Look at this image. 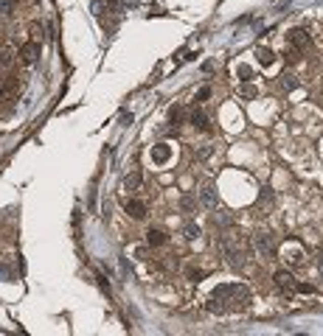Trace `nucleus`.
<instances>
[{
    "label": "nucleus",
    "mask_w": 323,
    "mask_h": 336,
    "mask_svg": "<svg viewBox=\"0 0 323 336\" xmlns=\"http://www.w3.org/2000/svg\"><path fill=\"white\" fill-rule=\"evenodd\" d=\"M286 36H290V42H293L295 51H306V48H309V34H306L304 28H293Z\"/></svg>",
    "instance_id": "obj_6"
},
{
    "label": "nucleus",
    "mask_w": 323,
    "mask_h": 336,
    "mask_svg": "<svg viewBox=\"0 0 323 336\" xmlns=\"http://www.w3.org/2000/svg\"><path fill=\"white\" fill-rule=\"evenodd\" d=\"M0 277H3V280H9V277H12V272H9V266H0Z\"/></svg>",
    "instance_id": "obj_27"
},
{
    "label": "nucleus",
    "mask_w": 323,
    "mask_h": 336,
    "mask_svg": "<svg viewBox=\"0 0 323 336\" xmlns=\"http://www.w3.org/2000/svg\"><path fill=\"white\" fill-rule=\"evenodd\" d=\"M211 154H213V149H211V146H202V149H197V157H200V160H208Z\"/></svg>",
    "instance_id": "obj_23"
},
{
    "label": "nucleus",
    "mask_w": 323,
    "mask_h": 336,
    "mask_svg": "<svg viewBox=\"0 0 323 336\" xmlns=\"http://www.w3.org/2000/svg\"><path fill=\"white\" fill-rule=\"evenodd\" d=\"M200 199L205 202V207H211V210L220 207V202H217V191H213L211 182H202V188H200Z\"/></svg>",
    "instance_id": "obj_7"
},
{
    "label": "nucleus",
    "mask_w": 323,
    "mask_h": 336,
    "mask_svg": "<svg viewBox=\"0 0 323 336\" xmlns=\"http://www.w3.org/2000/svg\"><path fill=\"white\" fill-rule=\"evenodd\" d=\"M273 283H275V288H278V291H284V294H293L295 291V277H293V272H286V269L275 272Z\"/></svg>",
    "instance_id": "obj_4"
},
{
    "label": "nucleus",
    "mask_w": 323,
    "mask_h": 336,
    "mask_svg": "<svg viewBox=\"0 0 323 336\" xmlns=\"http://www.w3.org/2000/svg\"><path fill=\"white\" fill-rule=\"evenodd\" d=\"M180 207H183L186 213H191V210L197 207V199L194 196H183V199H180Z\"/></svg>",
    "instance_id": "obj_17"
},
{
    "label": "nucleus",
    "mask_w": 323,
    "mask_h": 336,
    "mask_svg": "<svg viewBox=\"0 0 323 336\" xmlns=\"http://www.w3.org/2000/svg\"><path fill=\"white\" fill-rule=\"evenodd\" d=\"M208 96H211V87H202V90L197 93V101H205Z\"/></svg>",
    "instance_id": "obj_26"
},
{
    "label": "nucleus",
    "mask_w": 323,
    "mask_h": 336,
    "mask_svg": "<svg viewBox=\"0 0 323 336\" xmlns=\"http://www.w3.org/2000/svg\"><path fill=\"white\" fill-rule=\"evenodd\" d=\"M317 272L323 275V249H320V258H317Z\"/></svg>",
    "instance_id": "obj_28"
},
{
    "label": "nucleus",
    "mask_w": 323,
    "mask_h": 336,
    "mask_svg": "<svg viewBox=\"0 0 323 336\" xmlns=\"http://www.w3.org/2000/svg\"><path fill=\"white\" fill-rule=\"evenodd\" d=\"M138 185H140V174H129L127 180H124V188H127V191H138Z\"/></svg>",
    "instance_id": "obj_14"
},
{
    "label": "nucleus",
    "mask_w": 323,
    "mask_h": 336,
    "mask_svg": "<svg viewBox=\"0 0 323 336\" xmlns=\"http://www.w3.org/2000/svg\"><path fill=\"white\" fill-rule=\"evenodd\" d=\"M242 96L244 98H253V96H256V87H253V84H244V87H242Z\"/></svg>",
    "instance_id": "obj_24"
},
{
    "label": "nucleus",
    "mask_w": 323,
    "mask_h": 336,
    "mask_svg": "<svg viewBox=\"0 0 323 336\" xmlns=\"http://www.w3.org/2000/svg\"><path fill=\"white\" fill-rule=\"evenodd\" d=\"M166 241H169V235H166L163 230H149L147 233V244L149 246H166Z\"/></svg>",
    "instance_id": "obj_11"
},
{
    "label": "nucleus",
    "mask_w": 323,
    "mask_h": 336,
    "mask_svg": "<svg viewBox=\"0 0 323 336\" xmlns=\"http://www.w3.org/2000/svg\"><path fill=\"white\" fill-rule=\"evenodd\" d=\"M127 213L132 219H143V216H147V202H140V199H129V202H127Z\"/></svg>",
    "instance_id": "obj_10"
},
{
    "label": "nucleus",
    "mask_w": 323,
    "mask_h": 336,
    "mask_svg": "<svg viewBox=\"0 0 323 336\" xmlns=\"http://www.w3.org/2000/svg\"><path fill=\"white\" fill-rule=\"evenodd\" d=\"M183 235H186L189 241L200 238V227H197V224H186V227H183Z\"/></svg>",
    "instance_id": "obj_15"
},
{
    "label": "nucleus",
    "mask_w": 323,
    "mask_h": 336,
    "mask_svg": "<svg viewBox=\"0 0 323 336\" xmlns=\"http://www.w3.org/2000/svg\"><path fill=\"white\" fill-rule=\"evenodd\" d=\"M222 255L228 258V264H231L233 269H242V266L247 264V246H244L242 238H236V235H225V238H222Z\"/></svg>",
    "instance_id": "obj_2"
},
{
    "label": "nucleus",
    "mask_w": 323,
    "mask_h": 336,
    "mask_svg": "<svg viewBox=\"0 0 323 336\" xmlns=\"http://www.w3.org/2000/svg\"><path fill=\"white\" fill-rule=\"evenodd\" d=\"M253 249H256L264 261H273V258H275V252H278L275 235H273V233H267V230H256V233H253Z\"/></svg>",
    "instance_id": "obj_3"
},
{
    "label": "nucleus",
    "mask_w": 323,
    "mask_h": 336,
    "mask_svg": "<svg viewBox=\"0 0 323 336\" xmlns=\"http://www.w3.org/2000/svg\"><path fill=\"white\" fill-rule=\"evenodd\" d=\"M281 84H284L286 90H295V87H298V81H295L293 76H281Z\"/></svg>",
    "instance_id": "obj_22"
},
{
    "label": "nucleus",
    "mask_w": 323,
    "mask_h": 336,
    "mask_svg": "<svg viewBox=\"0 0 323 336\" xmlns=\"http://www.w3.org/2000/svg\"><path fill=\"white\" fill-rule=\"evenodd\" d=\"M256 59H259V65L267 67V65H273V62H275V54L270 48H264V45H259V48H256Z\"/></svg>",
    "instance_id": "obj_12"
},
{
    "label": "nucleus",
    "mask_w": 323,
    "mask_h": 336,
    "mask_svg": "<svg viewBox=\"0 0 323 336\" xmlns=\"http://www.w3.org/2000/svg\"><path fill=\"white\" fill-rule=\"evenodd\" d=\"M169 118H171V123H183V120H186V109L183 107H171L169 109Z\"/></svg>",
    "instance_id": "obj_13"
},
{
    "label": "nucleus",
    "mask_w": 323,
    "mask_h": 336,
    "mask_svg": "<svg viewBox=\"0 0 323 336\" xmlns=\"http://www.w3.org/2000/svg\"><path fill=\"white\" fill-rule=\"evenodd\" d=\"M236 76L242 78V81H247V78H253V70H250L247 65H239V67H236Z\"/></svg>",
    "instance_id": "obj_20"
},
{
    "label": "nucleus",
    "mask_w": 323,
    "mask_h": 336,
    "mask_svg": "<svg viewBox=\"0 0 323 336\" xmlns=\"http://www.w3.org/2000/svg\"><path fill=\"white\" fill-rule=\"evenodd\" d=\"M14 65V54L12 51H0V67H12Z\"/></svg>",
    "instance_id": "obj_16"
},
{
    "label": "nucleus",
    "mask_w": 323,
    "mask_h": 336,
    "mask_svg": "<svg viewBox=\"0 0 323 336\" xmlns=\"http://www.w3.org/2000/svg\"><path fill=\"white\" fill-rule=\"evenodd\" d=\"M189 120H191V126L194 129H200V132H208V115H205V109H200V107H194L191 109V115H189Z\"/></svg>",
    "instance_id": "obj_8"
},
{
    "label": "nucleus",
    "mask_w": 323,
    "mask_h": 336,
    "mask_svg": "<svg viewBox=\"0 0 323 336\" xmlns=\"http://www.w3.org/2000/svg\"><path fill=\"white\" fill-rule=\"evenodd\" d=\"M250 306V288L242 283H222L213 288L211 300H208V311L211 314H225V311H239V308Z\"/></svg>",
    "instance_id": "obj_1"
},
{
    "label": "nucleus",
    "mask_w": 323,
    "mask_h": 336,
    "mask_svg": "<svg viewBox=\"0 0 323 336\" xmlns=\"http://www.w3.org/2000/svg\"><path fill=\"white\" fill-rule=\"evenodd\" d=\"M295 291H301V294H315V286H312V283H295Z\"/></svg>",
    "instance_id": "obj_21"
},
{
    "label": "nucleus",
    "mask_w": 323,
    "mask_h": 336,
    "mask_svg": "<svg viewBox=\"0 0 323 336\" xmlns=\"http://www.w3.org/2000/svg\"><path fill=\"white\" fill-rule=\"evenodd\" d=\"M169 157H171V146H169V143H158V146H152V162L163 165V162H169Z\"/></svg>",
    "instance_id": "obj_9"
},
{
    "label": "nucleus",
    "mask_w": 323,
    "mask_h": 336,
    "mask_svg": "<svg viewBox=\"0 0 323 336\" xmlns=\"http://www.w3.org/2000/svg\"><path fill=\"white\" fill-rule=\"evenodd\" d=\"M0 96H3V87H0Z\"/></svg>",
    "instance_id": "obj_29"
},
{
    "label": "nucleus",
    "mask_w": 323,
    "mask_h": 336,
    "mask_svg": "<svg viewBox=\"0 0 323 336\" xmlns=\"http://www.w3.org/2000/svg\"><path fill=\"white\" fill-rule=\"evenodd\" d=\"M189 277H191V280H202L205 272H202V269H189Z\"/></svg>",
    "instance_id": "obj_25"
},
{
    "label": "nucleus",
    "mask_w": 323,
    "mask_h": 336,
    "mask_svg": "<svg viewBox=\"0 0 323 336\" xmlns=\"http://www.w3.org/2000/svg\"><path fill=\"white\" fill-rule=\"evenodd\" d=\"M40 54H43L40 42H25L23 48H20V59H23L25 65H34V62L40 59Z\"/></svg>",
    "instance_id": "obj_5"
},
{
    "label": "nucleus",
    "mask_w": 323,
    "mask_h": 336,
    "mask_svg": "<svg viewBox=\"0 0 323 336\" xmlns=\"http://www.w3.org/2000/svg\"><path fill=\"white\" fill-rule=\"evenodd\" d=\"M301 261H304V252H301L298 246H293V249H290V264H293V266H298Z\"/></svg>",
    "instance_id": "obj_18"
},
{
    "label": "nucleus",
    "mask_w": 323,
    "mask_h": 336,
    "mask_svg": "<svg viewBox=\"0 0 323 336\" xmlns=\"http://www.w3.org/2000/svg\"><path fill=\"white\" fill-rule=\"evenodd\" d=\"M12 12H14V0H0V14H3V17H9Z\"/></svg>",
    "instance_id": "obj_19"
}]
</instances>
